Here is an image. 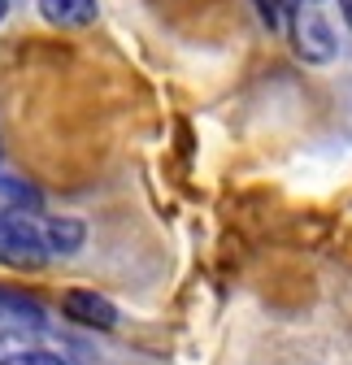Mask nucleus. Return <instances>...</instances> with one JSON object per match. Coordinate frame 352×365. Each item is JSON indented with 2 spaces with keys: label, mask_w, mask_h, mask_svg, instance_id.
I'll list each match as a JSON object with an SVG mask.
<instances>
[{
  "label": "nucleus",
  "mask_w": 352,
  "mask_h": 365,
  "mask_svg": "<svg viewBox=\"0 0 352 365\" xmlns=\"http://www.w3.org/2000/svg\"><path fill=\"white\" fill-rule=\"evenodd\" d=\"M43 261H48L43 231H35L26 222V213H0V265L39 269Z\"/></svg>",
  "instance_id": "1"
},
{
  "label": "nucleus",
  "mask_w": 352,
  "mask_h": 365,
  "mask_svg": "<svg viewBox=\"0 0 352 365\" xmlns=\"http://www.w3.org/2000/svg\"><path fill=\"white\" fill-rule=\"evenodd\" d=\"M296 31V53L304 57V61H314V66H326V61H335V31H331V22L314 9V5H300V14H296V22H291Z\"/></svg>",
  "instance_id": "2"
},
{
  "label": "nucleus",
  "mask_w": 352,
  "mask_h": 365,
  "mask_svg": "<svg viewBox=\"0 0 352 365\" xmlns=\"http://www.w3.org/2000/svg\"><path fill=\"white\" fill-rule=\"evenodd\" d=\"M61 313L70 317V322L87 327V331H113L118 327V309L100 292H87V287H70L61 296Z\"/></svg>",
  "instance_id": "3"
},
{
  "label": "nucleus",
  "mask_w": 352,
  "mask_h": 365,
  "mask_svg": "<svg viewBox=\"0 0 352 365\" xmlns=\"http://www.w3.org/2000/svg\"><path fill=\"white\" fill-rule=\"evenodd\" d=\"M39 14H43V22L74 31V26L96 22V0H39Z\"/></svg>",
  "instance_id": "4"
},
{
  "label": "nucleus",
  "mask_w": 352,
  "mask_h": 365,
  "mask_svg": "<svg viewBox=\"0 0 352 365\" xmlns=\"http://www.w3.org/2000/svg\"><path fill=\"white\" fill-rule=\"evenodd\" d=\"M83 235H87V231H83V222H78V217H53L48 226H43V248L70 257V252L83 248Z\"/></svg>",
  "instance_id": "5"
},
{
  "label": "nucleus",
  "mask_w": 352,
  "mask_h": 365,
  "mask_svg": "<svg viewBox=\"0 0 352 365\" xmlns=\"http://www.w3.org/2000/svg\"><path fill=\"white\" fill-rule=\"evenodd\" d=\"M39 209V192L26 178L0 174V213H35Z\"/></svg>",
  "instance_id": "6"
},
{
  "label": "nucleus",
  "mask_w": 352,
  "mask_h": 365,
  "mask_svg": "<svg viewBox=\"0 0 352 365\" xmlns=\"http://www.w3.org/2000/svg\"><path fill=\"white\" fill-rule=\"evenodd\" d=\"M0 317H9V322H31V327H39L43 322V309H39V300L35 296H26V292H18V287H5L0 283Z\"/></svg>",
  "instance_id": "7"
},
{
  "label": "nucleus",
  "mask_w": 352,
  "mask_h": 365,
  "mask_svg": "<svg viewBox=\"0 0 352 365\" xmlns=\"http://www.w3.org/2000/svg\"><path fill=\"white\" fill-rule=\"evenodd\" d=\"M0 365H66L57 352H43V348H18V352H5Z\"/></svg>",
  "instance_id": "8"
},
{
  "label": "nucleus",
  "mask_w": 352,
  "mask_h": 365,
  "mask_svg": "<svg viewBox=\"0 0 352 365\" xmlns=\"http://www.w3.org/2000/svg\"><path fill=\"white\" fill-rule=\"evenodd\" d=\"M279 5H283V0H257V9H261V18H266L270 26H279V18H283V9H279Z\"/></svg>",
  "instance_id": "9"
},
{
  "label": "nucleus",
  "mask_w": 352,
  "mask_h": 365,
  "mask_svg": "<svg viewBox=\"0 0 352 365\" xmlns=\"http://www.w3.org/2000/svg\"><path fill=\"white\" fill-rule=\"evenodd\" d=\"M339 14H343V22H348V31H352V0H339Z\"/></svg>",
  "instance_id": "10"
},
{
  "label": "nucleus",
  "mask_w": 352,
  "mask_h": 365,
  "mask_svg": "<svg viewBox=\"0 0 352 365\" xmlns=\"http://www.w3.org/2000/svg\"><path fill=\"white\" fill-rule=\"evenodd\" d=\"M5 9H9V0H0V18H5Z\"/></svg>",
  "instance_id": "11"
},
{
  "label": "nucleus",
  "mask_w": 352,
  "mask_h": 365,
  "mask_svg": "<svg viewBox=\"0 0 352 365\" xmlns=\"http://www.w3.org/2000/svg\"><path fill=\"white\" fill-rule=\"evenodd\" d=\"M300 5H318V0H300Z\"/></svg>",
  "instance_id": "12"
}]
</instances>
